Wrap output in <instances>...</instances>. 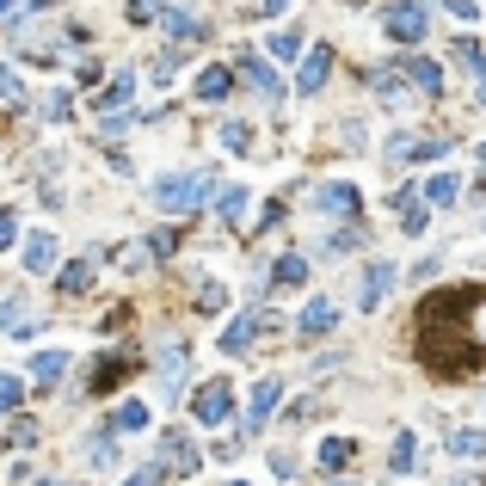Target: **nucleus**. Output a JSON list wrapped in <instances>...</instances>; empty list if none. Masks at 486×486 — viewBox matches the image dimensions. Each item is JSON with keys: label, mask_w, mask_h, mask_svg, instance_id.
<instances>
[{"label": "nucleus", "mask_w": 486, "mask_h": 486, "mask_svg": "<svg viewBox=\"0 0 486 486\" xmlns=\"http://www.w3.org/2000/svg\"><path fill=\"white\" fill-rule=\"evenodd\" d=\"M222 185H209L204 173H160L154 179V209L160 215H191V209H204Z\"/></svg>", "instance_id": "nucleus-1"}, {"label": "nucleus", "mask_w": 486, "mask_h": 486, "mask_svg": "<svg viewBox=\"0 0 486 486\" xmlns=\"http://www.w3.org/2000/svg\"><path fill=\"white\" fill-rule=\"evenodd\" d=\"M197 468H204L197 444H191L185 431H160V455H154V474L167 481V474H197Z\"/></svg>", "instance_id": "nucleus-2"}, {"label": "nucleus", "mask_w": 486, "mask_h": 486, "mask_svg": "<svg viewBox=\"0 0 486 486\" xmlns=\"http://www.w3.org/2000/svg\"><path fill=\"white\" fill-rule=\"evenodd\" d=\"M382 32L394 43H425V0H394L382 13Z\"/></svg>", "instance_id": "nucleus-3"}, {"label": "nucleus", "mask_w": 486, "mask_h": 486, "mask_svg": "<svg viewBox=\"0 0 486 486\" xmlns=\"http://www.w3.org/2000/svg\"><path fill=\"white\" fill-rule=\"evenodd\" d=\"M228 413H234V388L228 382H204L191 394V418H197V425H222Z\"/></svg>", "instance_id": "nucleus-4"}, {"label": "nucleus", "mask_w": 486, "mask_h": 486, "mask_svg": "<svg viewBox=\"0 0 486 486\" xmlns=\"http://www.w3.org/2000/svg\"><path fill=\"white\" fill-rule=\"evenodd\" d=\"M154 394H160V400H179V394H185V345H179V339H167V345H160Z\"/></svg>", "instance_id": "nucleus-5"}, {"label": "nucleus", "mask_w": 486, "mask_h": 486, "mask_svg": "<svg viewBox=\"0 0 486 486\" xmlns=\"http://www.w3.org/2000/svg\"><path fill=\"white\" fill-rule=\"evenodd\" d=\"M278 400H283V382H278V376L252 382V400H246V437H252V431H265V418L278 413Z\"/></svg>", "instance_id": "nucleus-6"}, {"label": "nucleus", "mask_w": 486, "mask_h": 486, "mask_svg": "<svg viewBox=\"0 0 486 486\" xmlns=\"http://www.w3.org/2000/svg\"><path fill=\"white\" fill-rule=\"evenodd\" d=\"M326 74H333V50H326V43H314L308 56H302V69H296V93H320V87H326Z\"/></svg>", "instance_id": "nucleus-7"}, {"label": "nucleus", "mask_w": 486, "mask_h": 486, "mask_svg": "<svg viewBox=\"0 0 486 486\" xmlns=\"http://www.w3.org/2000/svg\"><path fill=\"white\" fill-rule=\"evenodd\" d=\"M314 209H326V215H357V185H351V179H326V185L314 191Z\"/></svg>", "instance_id": "nucleus-8"}, {"label": "nucleus", "mask_w": 486, "mask_h": 486, "mask_svg": "<svg viewBox=\"0 0 486 486\" xmlns=\"http://www.w3.org/2000/svg\"><path fill=\"white\" fill-rule=\"evenodd\" d=\"M394 278H400V265L376 259V265L363 271V296H357V302H363V308H382V302H388V289H394Z\"/></svg>", "instance_id": "nucleus-9"}, {"label": "nucleus", "mask_w": 486, "mask_h": 486, "mask_svg": "<svg viewBox=\"0 0 486 486\" xmlns=\"http://www.w3.org/2000/svg\"><path fill=\"white\" fill-rule=\"evenodd\" d=\"M333 326H339V308H333L326 296H314L308 308H302V320H296V333H302V339H320V333H333Z\"/></svg>", "instance_id": "nucleus-10"}, {"label": "nucleus", "mask_w": 486, "mask_h": 486, "mask_svg": "<svg viewBox=\"0 0 486 486\" xmlns=\"http://www.w3.org/2000/svg\"><path fill=\"white\" fill-rule=\"evenodd\" d=\"M394 215H400V228H407V234H425V222H431V204H425L418 191H394Z\"/></svg>", "instance_id": "nucleus-11"}, {"label": "nucleus", "mask_w": 486, "mask_h": 486, "mask_svg": "<svg viewBox=\"0 0 486 486\" xmlns=\"http://www.w3.org/2000/svg\"><path fill=\"white\" fill-rule=\"evenodd\" d=\"M25 271H37V278H43V271H56V234H43V228L25 234Z\"/></svg>", "instance_id": "nucleus-12"}, {"label": "nucleus", "mask_w": 486, "mask_h": 486, "mask_svg": "<svg viewBox=\"0 0 486 486\" xmlns=\"http://www.w3.org/2000/svg\"><path fill=\"white\" fill-rule=\"evenodd\" d=\"M228 87H234V69H222V62H209V69H197V99H204V105L228 99Z\"/></svg>", "instance_id": "nucleus-13"}, {"label": "nucleus", "mask_w": 486, "mask_h": 486, "mask_svg": "<svg viewBox=\"0 0 486 486\" xmlns=\"http://www.w3.org/2000/svg\"><path fill=\"white\" fill-rule=\"evenodd\" d=\"M241 74H246V87L265 93V99H278V93H283V80L271 74V62H259V56H241Z\"/></svg>", "instance_id": "nucleus-14"}, {"label": "nucleus", "mask_w": 486, "mask_h": 486, "mask_svg": "<svg viewBox=\"0 0 486 486\" xmlns=\"http://www.w3.org/2000/svg\"><path fill=\"white\" fill-rule=\"evenodd\" d=\"M252 333H259V314H234V320L222 326V351H228V357H241V351L252 345Z\"/></svg>", "instance_id": "nucleus-15"}, {"label": "nucleus", "mask_w": 486, "mask_h": 486, "mask_svg": "<svg viewBox=\"0 0 486 486\" xmlns=\"http://www.w3.org/2000/svg\"><path fill=\"white\" fill-rule=\"evenodd\" d=\"M407 80H413L418 93H425V99H431V93H444V69H437V62H431V56H413V62H407Z\"/></svg>", "instance_id": "nucleus-16"}, {"label": "nucleus", "mask_w": 486, "mask_h": 486, "mask_svg": "<svg viewBox=\"0 0 486 486\" xmlns=\"http://www.w3.org/2000/svg\"><path fill=\"white\" fill-rule=\"evenodd\" d=\"M62 376H69V351H37V357H32V382L56 388Z\"/></svg>", "instance_id": "nucleus-17"}, {"label": "nucleus", "mask_w": 486, "mask_h": 486, "mask_svg": "<svg viewBox=\"0 0 486 486\" xmlns=\"http://www.w3.org/2000/svg\"><path fill=\"white\" fill-rule=\"evenodd\" d=\"M130 93H136V74L124 69V74H111V87H105V93H93V105H99V111H124Z\"/></svg>", "instance_id": "nucleus-18"}, {"label": "nucleus", "mask_w": 486, "mask_h": 486, "mask_svg": "<svg viewBox=\"0 0 486 486\" xmlns=\"http://www.w3.org/2000/svg\"><path fill=\"white\" fill-rule=\"evenodd\" d=\"M418 197H425L431 209H444V204H455V197H462V179H455V173H437V179H425V185H418Z\"/></svg>", "instance_id": "nucleus-19"}, {"label": "nucleus", "mask_w": 486, "mask_h": 486, "mask_svg": "<svg viewBox=\"0 0 486 486\" xmlns=\"http://www.w3.org/2000/svg\"><path fill=\"white\" fill-rule=\"evenodd\" d=\"M271 283H278V289H302V283H308V259H302V252H283L278 265H271Z\"/></svg>", "instance_id": "nucleus-20"}, {"label": "nucleus", "mask_w": 486, "mask_h": 486, "mask_svg": "<svg viewBox=\"0 0 486 486\" xmlns=\"http://www.w3.org/2000/svg\"><path fill=\"white\" fill-rule=\"evenodd\" d=\"M87 283H93V265H87V259H74V265L56 271V289H62V296H80Z\"/></svg>", "instance_id": "nucleus-21"}, {"label": "nucleus", "mask_w": 486, "mask_h": 486, "mask_svg": "<svg viewBox=\"0 0 486 486\" xmlns=\"http://www.w3.org/2000/svg\"><path fill=\"white\" fill-rule=\"evenodd\" d=\"M455 62H462L468 74H481V80H486V50L474 43V37H455Z\"/></svg>", "instance_id": "nucleus-22"}, {"label": "nucleus", "mask_w": 486, "mask_h": 486, "mask_svg": "<svg viewBox=\"0 0 486 486\" xmlns=\"http://www.w3.org/2000/svg\"><path fill=\"white\" fill-rule=\"evenodd\" d=\"M43 117H50V124H69V117H74V93H69V87L43 93Z\"/></svg>", "instance_id": "nucleus-23"}, {"label": "nucleus", "mask_w": 486, "mask_h": 486, "mask_svg": "<svg viewBox=\"0 0 486 486\" xmlns=\"http://www.w3.org/2000/svg\"><path fill=\"white\" fill-rule=\"evenodd\" d=\"M265 50H271L278 62H296V56H302V32H271L265 37Z\"/></svg>", "instance_id": "nucleus-24"}, {"label": "nucleus", "mask_w": 486, "mask_h": 486, "mask_svg": "<svg viewBox=\"0 0 486 486\" xmlns=\"http://www.w3.org/2000/svg\"><path fill=\"white\" fill-rule=\"evenodd\" d=\"M222 148H228V154H252V124H241V117L222 124Z\"/></svg>", "instance_id": "nucleus-25"}, {"label": "nucleus", "mask_w": 486, "mask_h": 486, "mask_svg": "<svg viewBox=\"0 0 486 486\" xmlns=\"http://www.w3.org/2000/svg\"><path fill=\"white\" fill-rule=\"evenodd\" d=\"M142 425H148V407H142V400H124V407L111 413V431H142Z\"/></svg>", "instance_id": "nucleus-26"}, {"label": "nucleus", "mask_w": 486, "mask_h": 486, "mask_svg": "<svg viewBox=\"0 0 486 486\" xmlns=\"http://www.w3.org/2000/svg\"><path fill=\"white\" fill-rule=\"evenodd\" d=\"M160 19H167V32H173L179 43H197V37H204V25H197L191 13H160Z\"/></svg>", "instance_id": "nucleus-27"}, {"label": "nucleus", "mask_w": 486, "mask_h": 486, "mask_svg": "<svg viewBox=\"0 0 486 486\" xmlns=\"http://www.w3.org/2000/svg\"><path fill=\"white\" fill-rule=\"evenodd\" d=\"M444 154H450L444 136H413V148H407V160H444Z\"/></svg>", "instance_id": "nucleus-28"}, {"label": "nucleus", "mask_w": 486, "mask_h": 486, "mask_svg": "<svg viewBox=\"0 0 486 486\" xmlns=\"http://www.w3.org/2000/svg\"><path fill=\"white\" fill-rule=\"evenodd\" d=\"M351 450H357L351 437H326V444H320V468H345Z\"/></svg>", "instance_id": "nucleus-29"}, {"label": "nucleus", "mask_w": 486, "mask_h": 486, "mask_svg": "<svg viewBox=\"0 0 486 486\" xmlns=\"http://www.w3.org/2000/svg\"><path fill=\"white\" fill-rule=\"evenodd\" d=\"M450 455H486V431H474V425H468V431H455Z\"/></svg>", "instance_id": "nucleus-30"}, {"label": "nucleus", "mask_w": 486, "mask_h": 486, "mask_svg": "<svg viewBox=\"0 0 486 486\" xmlns=\"http://www.w3.org/2000/svg\"><path fill=\"white\" fill-rule=\"evenodd\" d=\"M388 462H394V474H407V468H413V462H418V444H413V437H407V431L394 437V450H388Z\"/></svg>", "instance_id": "nucleus-31"}, {"label": "nucleus", "mask_w": 486, "mask_h": 486, "mask_svg": "<svg viewBox=\"0 0 486 486\" xmlns=\"http://www.w3.org/2000/svg\"><path fill=\"white\" fill-rule=\"evenodd\" d=\"M215 204H222L228 222H241V215H246V185H222V197H215Z\"/></svg>", "instance_id": "nucleus-32"}, {"label": "nucleus", "mask_w": 486, "mask_h": 486, "mask_svg": "<svg viewBox=\"0 0 486 486\" xmlns=\"http://www.w3.org/2000/svg\"><path fill=\"white\" fill-rule=\"evenodd\" d=\"M25 99V80H19V69H0V105H19Z\"/></svg>", "instance_id": "nucleus-33"}, {"label": "nucleus", "mask_w": 486, "mask_h": 486, "mask_svg": "<svg viewBox=\"0 0 486 486\" xmlns=\"http://www.w3.org/2000/svg\"><path fill=\"white\" fill-rule=\"evenodd\" d=\"M37 437H43V431H37L32 418H13V431H6V444H19V450H32Z\"/></svg>", "instance_id": "nucleus-34"}, {"label": "nucleus", "mask_w": 486, "mask_h": 486, "mask_svg": "<svg viewBox=\"0 0 486 486\" xmlns=\"http://www.w3.org/2000/svg\"><path fill=\"white\" fill-rule=\"evenodd\" d=\"M87 462H93V468H111V462H117V444H111V431H99V444L87 450Z\"/></svg>", "instance_id": "nucleus-35"}, {"label": "nucleus", "mask_w": 486, "mask_h": 486, "mask_svg": "<svg viewBox=\"0 0 486 486\" xmlns=\"http://www.w3.org/2000/svg\"><path fill=\"white\" fill-rule=\"evenodd\" d=\"M19 400H25V382L19 376H0V413H13Z\"/></svg>", "instance_id": "nucleus-36"}, {"label": "nucleus", "mask_w": 486, "mask_h": 486, "mask_svg": "<svg viewBox=\"0 0 486 486\" xmlns=\"http://www.w3.org/2000/svg\"><path fill=\"white\" fill-rule=\"evenodd\" d=\"M222 302H228V289H222V283H197V308H204V314H215Z\"/></svg>", "instance_id": "nucleus-37"}, {"label": "nucleus", "mask_w": 486, "mask_h": 486, "mask_svg": "<svg viewBox=\"0 0 486 486\" xmlns=\"http://www.w3.org/2000/svg\"><path fill=\"white\" fill-rule=\"evenodd\" d=\"M400 87H407V74H400V69H382V74H376V93H382V99H400Z\"/></svg>", "instance_id": "nucleus-38"}, {"label": "nucleus", "mask_w": 486, "mask_h": 486, "mask_svg": "<svg viewBox=\"0 0 486 486\" xmlns=\"http://www.w3.org/2000/svg\"><path fill=\"white\" fill-rule=\"evenodd\" d=\"M173 246H179V234H173V228H154V234H148V252H154V259H167Z\"/></svg>", "instance_id": "nucleus-39"}, {"label": "nucleus", "mask_w": 486, "mask_h": 486, "mask_svg": "<svg viewBox=\"0 0 486 486\" xmlns=\"http://www.w3.org/2000/svg\"><path fill=\"white\" fill-rule=\"evenodd\" d=\"M13 241H19V215H13V209H0V252H6Z\"/></svg>", "instance_id": "nucleus-40"}, {"label": "nucleus", "mask_w": 486, "mask_h": 486, "mask_svg": "<svg viewBox=\"0 0 486 486\" xmlns=\"http://www.w3.org/2000/svg\"><path fill=\"white\" fill-rule=\"evenodd\" d=\"M130 19L148 25V19H160V0H130Z\"/></svg>", "instance_id": "nucleus-41"}, {"label": "nucleus", "mask_w": 486, "mask_h": 486, "mask_svg": "<svg viewBox=\"0 0 486 486\" xmlns=\"http://www.w3.org/2000/svg\"><path fill=\"white\" fill-rule=\"evenodd\" d=\"M363 241V234H357V228H339V234H333V241H326V252H351V246Z\"/></svg>", "instance_id": "nucleus-42"}, {"label": "nucleus", "mask_w": 486, "mask_h": 486, "mask_svg": "<svg viewBox=\"0 0 486 486\" xmlns=\"http://www.w3.org/2000/svg\"><path fill=\"white\" fill-rule=\"evenodd\" d=\"M124 486H160V474H154V462H148V468H136V474H130Z\"/></svg>", "instance_id": "nucleus-43"}, {"label": "nucleus", "mask_w": 486, "mask_h": 486, "mask_svg": "<svg viewBox=\"0 0 486 486\" xmlns=\"http://www.w3.org/2000/svg\"><path fill=\"white\" fill-rule=\"evenodd\" d=\"M444 6H450L455 19H474V13H481V6H474V0H444Z\"/></svg>", "instance_id": "nucleus-44"}, {"label": "nucleus", "mask_w": 486, "mask_h": 486, "mask_svg": "<svg viewBox=\"0 0 486 486\" xmlns=\"http://www.w3.org/2000/svg\"><path fill=\"white\" fill-rule=\"evenodd\" d=\"M259 13H265V19H283V13H289V0H259Z\"/></svg>", "instance_id": "nucleus-45"}, {"label": "nucleus", "mask_w": 486, "mask_h": 486, "mask_svg": "<svg viewBox=\"0 0 486 486\" xmlns=\"http://www.w3.org/2000/svg\"><path fill=\"white\" fill-rule=\"evenodd\" d=\"M19 6H25V0H0V19H13V13H19Z\"/></svg>", "instance_id": "nucleus-46"}, {"label": "nucleus", "mask_w": 486, "mask_h": 486, "mask_svg": "<svg viewBox=\"0 0 486 486\" xmlns=\"http://www.w3.org/2000/svg\"><path fill=\"white\" fill-rule=\"evenodd\" d=\"M474 320H481V339H486V302L474 296Z\"/></svg>", "instance_id": "nucleus-47"}, {"label": "nucleus", "mask_w": 486, "mask_h": 486, "mask_svg": "<svg viewBox=\"0 0 486 486\" xmlns=\"http://www.w3.org/2000/svg\"><path fill=\"white\" fill-rule=\"evenodd\" d=\"M481 173H486V142H481Z\"/></svg>", "instance_id": "nucleus-48"}, {"label": "nucleus", "mask_w": 486, "mask_h": 486, "mask_svg": "<svg viewBox=\"0 0 486 486\" xmlns=\"http://www.w3.org/2000/svg\"><path fill=\"white\" fill-rule=\"evenodd\" d=\"M481 105H486V80H481Z\"/></svg>", "instance_id": "nucleus-49"}, {"label": "nucleus", "mask_w": 486, "mask_h": 486, "mask_svg": "<svg viewBox=\"0 0 486 486\" xmlns=\"http://www.w3.org/2000/svg\"><path fill=\"white\" fill-rule=\"evenodd\" d=\"M228 486H246V481H228Z\"/></svg>", "instance_id": "nucleus-50"}, {"label": "nucleus", "mask_w": 486, "mask_h": 486, "mask_svg": "<svg viewBox=\"0 0 486 486\" xmlns=\"http://www.w3.org/2000/svg\"><path fill=\"white\" fill-rule=\"evenodd\" d=\"M339 486H345V481H339Z\"/></svg>", "instance_id": "nucleus-51"}]
</instances>
